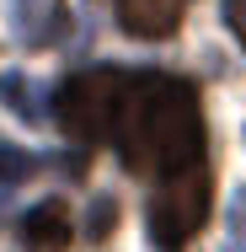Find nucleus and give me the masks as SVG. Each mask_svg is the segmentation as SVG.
Returning <instances> with one entry per match:
<instances>
[{"label":"nucleus","instance_id":"nucleus-2","mask_svg":"<svg viewBox=\"0 0 246 252\" xmlns=\"http://www.w3.org/2000/svg\"><path fill=\"white\" fill-rule=\"evenodd\" d=\"M129 92V70H86L70 75L54 97V113L64 124V134H75L81 145H107L118 134V107Z\"/></svg>","mask_w":246,"mask_h":252},{"label":"nucleus","instance_id":"nucleus-11","mask_svg":"<svg viewBox=\"0 0 246 252\" xmlns=\"http://www.w3.org/2000/svg\"><path fill=\"white\" fill-rule=\"evenodd\" d=\"M112 220H118V204L102 199V204H97V215H91V236H107V225H112Z\"/></svg>","mask_w":246,"mask_h":252},{"label":"nucleus","instance_id":"nucleus-4","mask_svg":"<svg viewBox=\"0 0 246 252\" xmlns=\"http://www.w3.org/2000/svg\"><path fill=\"white\" fill-rule=\"evenodd\" d=\"M75 236V220H70V204L64 199H43L22 215V242L27 252H64Z\"/></svg>","mask_w":246,"mask_h":252},{"label":"nucleus","instance_id":"nucleus-9","mask_svg":"<svg viewBox=\"0 0 246 252\" xmlns=\"http://www.w3.org/2000/svg\"><path fill=\"white\" fill-rule=\"evenodd\" d=\"M219 252H246V188L230 199V220H225V247Z\"/></svg>","mask_w":246,"mask_h":252},{"label":"nucleus","instance_id":"nucleus-10","mask_svg":"<svg viewBox=\"0 0 246 252\" xmlns=\"http://www.w3.org/2000/svg\"><path fill=\"white\" fill-rule=\"evenodd\" d=\"M225 22H230V32L241 38V49H246V0H225Z\"/></svg>","mask_w":246,"mask_h":252},{"label":"nucleus","instance_id":"nucleus-1","mask_svg":"<svg viewBox=\"0 0 246 252\" xmlns=\"http://www.w3.org/2000/svg\"><path fill=\"white\" fill-rule=\"evenodd\" d=\"M118 156L139 177H171L203 161V113L198 92L177 75H129L118 107Z\"/></svg>","mask_w":246,"mask_h":252},{"label":"nucleus","instance_id":"nucleus-7","mask_svg":"<svg viewBox=\"0 0 246 252\" xmlns=\"http://www.w3.org/2000/svg\"><path fill=\"white\" fill-rule=\"evenodd\" d=\"M0 97L11 102V113H22V118H43V102H38V86H32L27 75H5V81H0Z\"/></svg>","mask_w":246,"mask_h":252},{"label":"nucleus","instance_id":"nucleus-8","mask_svg":"<svg viewBox=\"0 0 246 252\" xmlns=\"http://www.w3.org/2000/svg\"><path fill=\"white\" fill-rule=\"evenodd\" d=\"M38 172V156L22 151V145H0V188H16Z\"/></svg>","mask_w":246,"mask_h":252},{"label":"nucleus","instance_id":"nucleus-5","mask_svg":"<svg viewBox=\"0 0 246 252\" xmlns=\"http://www.w3.org/2000/svg\"><path fill=\"white\" fill-rule=\"evenodd\" d=\"M182 5L188 0H118V22L134 38H171L182 27Z\"/></svg>","mask_w":246,"mask_h":252},{"label":"nucleus","instance_id":"nucleus-3","mask_svg":"<svg viewBox=\"0 0 246 252\" xmlns=\"http://www.w3.org/2000/svg\"><path fill=\"white\" fill-rule=\"evenodd\" d=\"M209 215V166L193 161L166 177V188L150 199V236L161 247H182Z\"/></svg>","mask_w":246,"mask_h":252},{"label":"nucleus","instance_id":"nucleus-6","mask_svg":"<svg viewBox=\"0 0 246 252\" xmlns=\"http://www.w3.org/2000/svg\"><path fill=\"white\" fill-rule=\"evenodd\" d=\"M11 22L27 49H49L64 32V0H11Z\"/></svg>","mask_w":246,"mask_h":252}]
</instances>
